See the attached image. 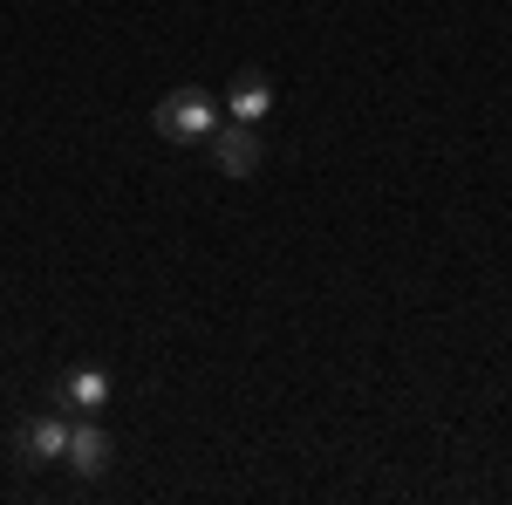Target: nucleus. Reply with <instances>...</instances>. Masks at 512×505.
<instances>
[{
    "mask_svg": "<svg viewBox=\"0 0 512 505\" xmlns=\"http://www.w3.org/2000/svg\"><path fill=\"white\" fill-rule=\"evenodd\" d=\"M205 151H212V164L226 171V178H253L260 171V123H226V130H212L205 137Z\"/></svg>",
    "mask_w": 512,
    "mask_h": 505,
    "instance_id": "obj_2",
    "label": "nucleus"
},
{
    "mask_svg": "<svg viewBox=\"0 0 512 505\" xmlns=\"http://www.w3.org/2000/svg\"><path fill=\"white\" fill-rule=\"evenodd\" d=\"M110 458H117V444H110V430L89 424L82 417L76 430H69V471H82V478H103L110 471Z\"/></svg>",
    "mask_w": 512,
    "mask_h": 505,
    "instance_id": "obj_4",
    "label": "nucleus"
},
{
    "mask_svg": "<svg viewBox=\"0 0 512 505\" xmlns=\"http://www.w3.org/2000/svg\"><path fill=\"white\" fill-rule=\"evenodd\" d=\"M226 110H233L239 123H260L267 110H274V82L260 76V69H246V76L233 82V96H226Z\"/></svg>",
    "mask_w": 512,
    "mask_h": 505,
    "instance_id": "obj_6",
    "label": "nucleus"
},
{
    "mask_svg": "<svg viewBox=\"0 0 512 505\" xmlns=\"http://www.w3.org/2000/svg\"><path fill=\"white\" fill-rule=\"evenodd\" d=\"M69 417L55 410V417H35V424L21 430V465H55V458H69Z\"/></svg>",
    "mask_w": 512,
    "mask_h": 505,
    "instance_id": "obj_3",
    "label": "nucleus"
},
{
    "mask_svg": "<svg viewBox=\"0 0 512 505\" xmlns=\"http://www.w3.org/2000/svg\"><path fill=\"white\" fill-rule=\"evenodd\" d=\"M151 123L164 130V144H205V137L219 130V96L198 89V82H185V89H171V96L158 103Z\"/></svg>",
    "mask_w": 512,
    "mask_h": 505,
    "instance_id": "obj_1",
    "label": "nucleus"
},
{
    "mask_svg": "<svg viewBox=\"0 0 512 505\" xmlns=\"http://www.w3.org/2000/svg\"><path fill=\"white\" fill-rule=\"evenodd\" d=\"M103 403H110V369H76L55 389V410H76V417H96Z\"/></svg>",
    "mask_w": 512,
    "mask_h": 505,
    "instance_id": "obj_5",
    "label": "nucleus"
}]
</instances>
